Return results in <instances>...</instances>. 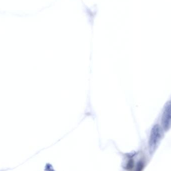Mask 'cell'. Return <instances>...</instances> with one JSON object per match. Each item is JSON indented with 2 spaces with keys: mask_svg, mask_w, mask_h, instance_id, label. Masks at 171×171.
<instances>
[{
  "mask_svg": "<svg viewBox=\"0 0 171 171\" xmlns=\"http://www.w3.org/2000/svg\"><path fill=\"white\" fill-rule=\"evenodd\" d=\"M165 133V130L159 123H156L152 126L148 142V149L151 157L153 156L160 146Z\"/></svg>",
  "mask_w": 171,
  "mask_h": 171,
  "instance_id": "cell-1",
  "label": "cell"
},
{
  "mask_svg": "<svg viewBox=\"0 0 171 171\" xmlns=\"http://www.w3.org/2000/svg\"><path fill=\"white\" fill-rule=\"evenodd\" d=\"M160 124L165 133L169 132L171 129V98L164 106Z\"/></svg>",
  "mask_w": 171,
  "mask_h": 171,
  "instance_id": "cell-2",
  "label": "cell"
}]
</instances>
